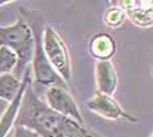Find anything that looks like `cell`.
Masks as SVG:
<instances>
[{
  "instance_id": "obj_10",
  "label": "cell",
  "mask_w": 153,
  "mask_h": 137,
  "mask_svg": "<svg viewBox=\"0 0 153 137\" xmlns=\"http://www.w3.org/2000/svg\"><path fill=\"white\" fill-rule=\"evenodd\" d=\"M115 39L107 33L96 34L89 42V51L93 58L100 60H110V58L115 54Z\"/></svg>"
},
{
  "instance_id": "obj_4",
  "label": "cell",
  "mask_w": 153,
  "mask_h": 137,
  "mask_svg": "<svg viewBox=\"0 0 153 137\" xmlns=\"http://www.w3.org/2000/svg\"><path fill=\"white\" fill-rule=\"evenodd\" d=\"M42 46L47 60L53 65L55 72L62 77V80L71 86L72 68L68 47L64 43L63 38L55 31L50 25H45L42 31Z\"/></svg>"
},
{
  "instance_id": "obj_12",
  "label": "cell",
  "mask_w": 153,
  "mask_h": 137,
  "mask_svg": "<svg viewBox=\"0 0 153 137\" xmlns=\"http://www.w3.org/2000/svg\"><path fill=\"white\" fill-rule=\"evenodd\" d=\"M113 7L106 9L105 15H103V22L110 29H117L123 25L124 20H126V13L120 8L117 3H111Z\"/></svg>"
},
{
  "instance_id": "obj_6",
  "label": "cell",
  "mask_w": 153,
  "mask_h": 137,
  "mask_svg": "<svg viewBox=\"0 0 153 137\" xmlns=\"http://www.w3.org/2000/svg\"><path fill=\"white\" fill-rule=\"evenodd\" d=\"M89 111L98 114L100 116L109 119V120H127L131 123H137V118L127 114L120 104L114 99L113 96H106L96 91V94L85 103Z\"/></svg>"
},
{
  "instance_id": "obj_9",
  "label": "cell",
  "mask_w": 153,
  "mask_h": 137,
  "mask_svg": "<svg viewBox=\"0 0 153 137\" xmlns=\"http://www.w3.org/2000/svg\"><path fill=\"white\" fill-rule=\"evenodd\" d=\"M97 91L106 96H113L118 87V75L115 67L110 60H100L94 67Z\"/></svg>"
},
{
  "instance_id": "obj_7",
  "label": "cell",
  "mask_w": 153,
  "mask_h": 137,
  "mask_svg": "<svg viewBox=\"0 0 153 137\" xmlns=\"http://www.w3.org/2000/svg\"><path fill=\"white\" fill-rule=\"evenodd\" d=\"M30 69H25L24 73V80L21 81V87H20L19 94L13 98L12 102H9L8 107L5 108V111L0 116V137H7L9 131L13 128V125L16 124V120L19 118V111L22 106V98L24 94L27 89V86L30 85Z\"/></svg>"
},
{
  "instance_id": "obj_3",
  "label": "cell",
  "mask_w": 153,
  "mask_h": 137,
  "mask_svg": "<svg viewBox=\"0 0 153 137\" xmlns=\"http://www.w3.org/2000/svg\"><path fill=\"white\" fill-rule=\"evenodd\" d=\"M0 46L11 48L17 55V65L15 68V75L17 78L21 76L29 63H32L34 52V37L32 29L24 20L19 19L13 25L0 26Z\"/></svg>"
},
{
  "instance_id": "obj_5",
  "label": "cell",
  "mask_w": 153,
  "mask_h": 137,
  "mask_svg": "<svg viewBox=\"0 0 153 137\" xmlns=\"http://www.w3.org/2000/svg\"><path fill=\"white\" fill-rule=\"evenodd\" d=\"M45 97H46V106L48 108H51L53 111L60 115L74 119L80 124H85L81 111H80L77 103L74 99V97L71 96L68 89H64L60 86L48 87Z\"/></svg>"
},
{
  "instance_id": "obj_14",
  "label": "cell",
  "mask_w": 153,
  "mask_h": 137,
  "mask_svg": "<svg viewBox=\"0 0 153 137\" xmlns=\"http://www.w3.org/2000/svg\"><path fill=\"white\" fill-rule=\"evenodd\" d=\"M13 137H39V135L36 131H33L32 128L16 123L13 125Z\"/></svg>"
},
{
  "instance_id": "obj_15",
  "label": "cell",
  "mask_w": 153,
  "mask_h": 137,
  "mask_svg": "<svg viewBox=\"0 0 153 137\" xmlns=\"http://www.w3.org/2000/svg\"><path fill=\"white\" fill-rule=\"evenodd\" d=\"M11 3H12V1H5V3H0V7H1V5H5V4H11Z\"/></svg>"
},
{
  "instance_id": "obj_16",
  "label": "cell",
  "mask_w": 153,
  "mask_h": 137,
  "mask_svg": "<svg viewBox=\"0 0 153 137\" xmlns=\"http://www.w3.org/2000/svg\"><path fill=\"white\" fill-rule=\"evenodd\" d=\"M148 137H152V135H149V136H148Z\"/></svg>"
},
{
  "instance_id": "obj_13",
  "label": "cell",
  "mask_w": 153,
  "mask_h": 137,
  "mask_svg": "<svg viewBox=\"0 0 153 137\" xmlns=\"http://www.w3.org/2000/svg\"><path fill=\"white\" fill-rule=\"evenodd\" d=\"M17 55L11 48L0 46V75L12 73L17 65Z\"/></svg>"
},
{
  "instance_id": "obj_8",
  "label": "cell",
  "mask_w": 153,
  "mask_h": 137,
  "mask_svg": "<svg viewBox=\"0 0 153 137\" xmlns=\"http://www.w3.org/2000/svg\"><path fill=\"white\" fill-rule=\"evenodd\" d=\"M126 13V17L139 27H151L153 24V3L148 1H117Z\"/></svg>"
},
{
  "instance_id": "obj_11",
  "label": "cell",
  "mask_w": 153,
  "mask_h": 137,
  "mask_svg": "<svg viewBox=\"0 0 153 137\" xmlns=\"http://www.w3.org/2000/svg\"><path fill=\"white\" fill-rule=\"evenodd\" d=\"M21 80L17 78L13 73L0 75V99L5 102H12L20 91Z\"/></svg>"
},
{
  "instance_id": "obj_1",
  "label": "cell",
  "mask_w": 153,
  "mask_h": 137,
  "mask_svg": "<svg viewBox=\"0 0 153 137\" xmlns=\"http://www.w3.org/2000/svg\"><path fill=\"white\" fill-rule=\"evenodd\" d=\"M24 99L29 103V124L26 127L36 131L39 137H101L89 129L85 124H80L74 119L60 115L46 106L36 94L30 85L24 94Z\"/></svg>"
},
{
  "instance_id": "obj_2",
  "label": "cell",
  "mask_w": 153,
  "mask_h": 137,
  "mask_svg": "<svg viewBox=\"0 0 153 137\" xmlns=\"http://www.w3.org/2000/svg\"><path fill=\"white\" fill-rule=\"evenodd\" d=\"M22 15L25 16L24 20L27 22V25L30 26L34 37V52H33V59H32V72L34 75V80L37 84L42 86L53 87V86H60L64 89H69L68 85L65 84L62 77L55 72L53 65L50 64V61L47 60L46 55L43 51L42 46V19L37 15L33 10H26L22 8Z\"/></svg>"
}]
</instances>
